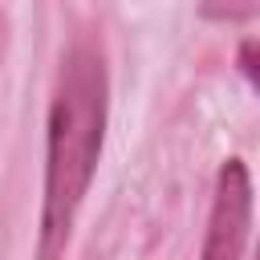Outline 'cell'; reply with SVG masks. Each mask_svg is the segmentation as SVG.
<instances>
[{
	"label": "cell",
	"mask_w": 260,
	"mask_h": 260,
	"mask_svg": "<svg viewBox=\"0 0 260 260\" xmlns=\"http://www.w3.org/2000/svg\"><path fill=\"white\" fill-rule=\"evenodd\" d=\"M106 65L93 41H77L57 73V89L49 102V134H45V199H41V232L37 260H61L81 199L93 183L102 138H106Z\"/></svg>",
	"instance_id": "6da1fadb"
},
{
	"label": "cell",
	"mask_w": 260,
	"mask_h": 260,
	"mask_svg": "<svg viewBox=\"0 0 260 260\" xmlns=\"http://www.w3.org/2000/svg\"><path fill=\"white\" fill-rule=\"evenodd\" d=\"M252 228V179L240 158H228L215 175V199L199 260H240Z\"/></svg>",
	"instance_id": "7a4b0ae2"
},
{
	"label": "cell",
	"mask_w": 260,
	"mask_h": 260,
	"mask_svg": "<svg viewBox=\"0 0 260 260\" xmlns=\"http://www.w3.org/2000/svg\"><path fill=\"white\" fill-rule=\"evenodd\" d=\"M240 73H244L248 85L260 93V37H252V41L240 45Z\"/></svg>",
	"instance_id": "3957f363"
},
{
	"label": "cell",
	"mask_w": 260,
	"mask_h": 260,
	"mask_svg": "<svg viewBox=\"0 0 260 260\" xmlns=\"http://www.w3.org/2000/svg\"><path fill=\"white\" fill-rule=\"evenodd\" d=\"M256 260H260V248H256Z\"/></svg>",
	"instance_id": "277c9868"
}]
</instances>
